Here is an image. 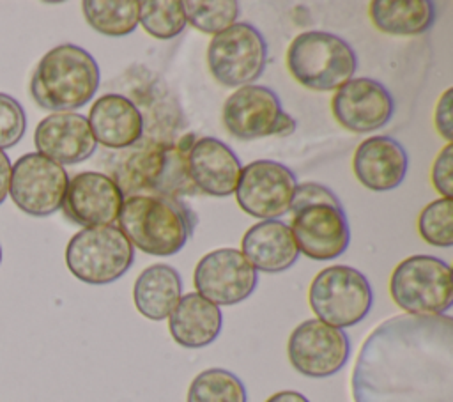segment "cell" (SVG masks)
Returning a JSON list of instances; mask_svg holds the SVG:
<instances>
[{
    "mask_svg": "<svg viewBox=\"0 0 453 402\" xmlns=\"http://www.w3.org/2000/svg\"><path fill=\"white\" fill-rule=\"evenodd\" d=\"M186 402H246V388L230 370L207 368L191 381Z\"/></svg>",
    "mask_w": 453,
    "mask_h": 402,
    "instance_id": "27",
    "label": "cell"
},
{
    "mask_svg": "<svg viewBox=\"0 0 453 402\" xmlns=\"http://www.w3.org/2000/svg\"><path fill=\"white\" fill-rule=\"evenodd\" d=\"M296 186L297 179L287 165L273 159H257L241 168L234 193L246 214L276 220L290 209Z\"/></svg>",
    "mask_w": 453,
    "mask_h": 402,
    "instance_id": "13",
    "label": "cell"
},
{
    "mask_svg": "<svg viewBox=\"0 0 453 402\" xmlns=\"http://www.w3.org/2000/svg\"><path fill=\"white\" fill-rule=\"evenodd\" d=\"M308 303L319 321L343 329L370 313L373 292L368 278L356 267L329 266L311 280Z\"/></svg>",
    "mask_w": 453,
    "mask_h": 402,
    "instance_id": "9",
    "label": "cell"
},
{
    "mask_svg": "<svg viewBox=\"0 0 453 402\" xmlns=\"http://www.w3.org/2000/svg\"><path fill=\"white\" fill-rule=\"evenodd\" d=\"M81 9L87 23L108 37H124L138 27L136 0H85Z\"/></svg>",
    "mask_w": 453,
    "mask_h": 402,
    "instance_id": "26",
    "label": "cell"
},
{
    "mask_svg": "<svg viewBox=\"0 0 453 402\" xmlns=\"http://www.w3.org/2000/svg\"><path fill=\"white\" fill-rule=\"evenodd\" d=\"M27 117L23 106L9 94L0 92V151L14 147L25 135Z\"/></svg>",
    "mask_w": 453,
    "mask_h": 402,
    "instance_id": "31",
    "label": "cell"
},
{
    "mask_svg": "<svg viewBox=\"0 0 453 402\" xmlns=\"http://www.w3.org/2000/svg\"><path fill=\"white\" fill-rule=\"evenodd\" d=\"M182 294V280L179 271L170 264H152L145 267L133 287L136 310L150 319H166Z\"/></svg>",
    "mask_w": 453,
    "mask_h": 402,
    "instance_id": "24",
    "label": "cell"
},
{
    "mask_svg": "<svg viewBox=\"0 0 453 402\" xmlns=\"http://www.w3.org/2000/svg\"><path fill=\"white\" fill-rule=\"evenodd\" d=\"M207 64L214 80L225 87L251 85L267 64L265 37L255 25L235 21L212 35L207 46Z\"/></svg>",
    "mask_w": 453,
    "mask_h": 402,
    "instance_id": "10",
    "label": "cell"
},
{
    "mask_svg": "<svg viewBox=\"0 0 453 402\" xmlns=\"http://www.w3.org/2000/svg\"><path fill=\"white\" fill-rule=\"evenodd\" d=\"M119 230L133 246L168 257L180 251L195 232L196 213L182 200L161 195H127L119 213Z\"/></svg>",
    "mask_w": 453,
    "mask_h": 402,
    "instance_id": "2",
    "label": "cell"
},
{
    "mask_svg": "<svg viewBox=\"0 0 453 402\" xmlns=\"http://www.w3.org/2000/svg\"><path fill=\"white\" fill-rule=\"evenodd\" d=\"M193 283L196 292L211 303L230 306L255 292L258 274L241 250L218 248L198 260Z\"/></svg>",
    "mask_w": 453,
    "mask_h": 402,
    "instance_id": "15",
    "label": "cell"
},
{
    "mask_svg": "<svg viewBox=\"0 0 453 402\" xmlns=\"http://www.w3.org/2000/svg\"><path fill=\"white\" fill-rule=\"evenodd\" d=\"M122 204L124 193L113 177L101 172H81L69 179L60 209L69 221L88 228L111 225L119 218Z\"/></svg>",
    "mask_w": 453,
    "mask_h": 402,
    "instance_id": "17",
    "label": "cell"
},
{
    "mask_svg": "<svg viewBox=\"0 0 453 402\" xmlns=\"http://www.w3.org/2000/svg\"><path fill=\"white\" fill-rule=\"evenodd\" d=\"M418 232L428 244L449 248L453 244V200L437 198L425 205L418 218Z\"/></svg>",
    "mask_w": 453,
    "mask_h": 402,
    "instance_id": "30",
    "label": "cell"
},
{
    "mask_svg": "<svg viewBox=\"0 0 453 402\" xmlns=\"http://www.w3.org/2000/svg\"><path fill=\"white\" fill-rule=\"evenodd\" d=\"M223 124L239 140L288 136L296 131V120L283 110L276 92L255 83L239 87L226 97Z\"/></svg>",
    "mask_w": 453,
    "mask_h": 402,
    "instance_id": "11",
    "label": "cell"
},
{
    "mask_svg": "<svg viewBox=\"0 0 453 402\" xmlns=\"http://www.w3.org/2000/svg\"><path fill=\"white\" fill-rule=\"evenodd\" d=\"M389 294L411 315H444L453 301L451 267L434 255L407 257L391 273Z\"/></svg>",
    "mask_w": 453,
    "mask_h": 402,
    "instance_id": "7",
    "label": "cell"
},
{
    "mask_svg": "<svg viewBox=\"0 0 453 402\" xmlns=\"http://www.w3.org/2000/svg\"><path fill=\"white\" fill-rule=\"evenodd\" d=\"M0 262H2V248H0Z\"/></svg>",
    "mask_w": 453,
    "mask_h": 402,
    "instance_id": "36",
    "label": "cell"
},
{
    "mask_svg": "<svg viewBox=\"0 0 453 402\" xmlns=\"http://www.w3.org/2000/svg\"><path fill=\"white\" fill-rule=\"evenodd\" d=\"M90 131L108 149H127L136 145L145 129L140 108L122 94H103L88 112Z\"/></svg>",
    "mask_w": 453,
    "mask_h": 402,
    "instance_id": "21",
    "label": "cell"
},
{
    "mask_svg": "<svg viewBox=\"0 0 453 402\" xmlns=\"http://www.w3.org/2000/svg\"><path fill=\"white\" fill-rule=\"evenodd\" d=\"M368 14L377 30L391 35H416L426 32L435 19L430 0H373Z\"/></svg>",
    "mask_w": 453,
    "mask_h": 402,
    "instance_id": "25",
    "label": "cell"
},
{
    "mask_svg": "<svg viewBox=\"0 0 453 402\" xmlns=\"http://www.w3.org/2000/svg\"><path fill=\"white\" fill-rule=\"evenodd\" d=\"M237 154L219 138H196L188 151L189 177L198 189L211 197H228L235 191L241 174Z\"/></svg>",
    "mask_w": 453,
    "mask_h": 402,
    "instance_id": "19",
    "label": "cell"
},
{
    "mask_svg": "<svg viewBox=\"0 0 453 402\" xmlns=\"http://www.w3.org/2000/svg\"><path fill=\"white\" fill-rule=\"evenodd\" d=\"M138 23L156 39H173L188 25L182 2L179 0H143L138 9Z\"/></svg>",
    "mask_w": 453,
    "mask_h": 402,
    "instance_id": "28",
    "label": "cell"
},
{
    "mask_svg": "<svg viewBox=\"0 0 453 402\" xmlns=\"http://www.w3.org/2000/svg\"><path fill=\"white\" fill-rule=\"evenodd\" d=\"M354 402H453V319L395 315L363 342Z\"/></svg>",
    "mask_w": 453,
    "mask_h": 402,
    "instance_id": "1",
    "label": "cell"
},
{
    "mask_svg": "<svg viewBox=\"0 0 453 402\" xmlns=\"http://www.w3.org/2000/svg\"><path fill=\"white\" fill-rule=\"evenodd\" d=\"M124 197L129 195H161L179 198L196 195L189 170L188 151L172 142H150L126 161L117 181Z\"/></svg>",
    "mask_w": 453,
    "mask_h": 402,
    "instance_id": "6",
    "label": "cell"
},
{
    "mask_svg": "<svg viewBox=\"0 0 453 402\" xmlns=\"http://www.w3.org/2000/svg\"><path fill=\"white\" fill-rule=\"evenodd\" d=\"M336 122L352 133H370L386 126L395 113L391 92L373 78H350L331 99Z\"/></svg>",
    "mask_w": 453,
    "mask_h": 402,
    "instance_id": "16",
    "label": "cell"
},
{
    "mask_svg": "<svg viewBox=\"0 0 453 402\" xmlns=\"http://www.w3.org/2000/svg\"><path fill=\"white\" fill-rule=\"evenodd\" d=\"M241 253L257 271L264 273H281L299 257L290 225L280 220H264L250 227L242 237Z\"/></svg>",
    "mask_w": 453,
    "mask_h": 402,
    "instance_id": "22",
    "label": "cell"
},
{
    "mask_svg": "<svg viewBox=\"0 0 453 402\" xmlns=\"http://www.w3.org/2000/svg\"><path fill=\"white\" fill-rule=\"evenodd\" d=\"M288 211L299 253L313 260H333L347 250L350 227L333 189L320 182H301L296 186Z\"/></svg>",
    "mask_w": 453,
    "mask_h": 402,
    "instance_id": "4",
    "label": "cell"
},
{
    "mask_svg": "<svg viewBox=\"0 0 453 402\" xmlns=\"http://www.w3.org/2000/svg\"><path fill=\"white\" fill-rule=\"evenodd\" d=\"M34 143L39 154L58 165L85 161L97 149L87 117L74 112L44 117L34 131Z\"/></svg>",
    "mask_w": 453,
    "mask_h": 402,
    "instance_id": "18",
    "label": "cell"
},
{
    "mask_svg": "<svg viewBox=\"0 0 453 402\" xmlns=\"http://www.w3.org/2000/svg\"><path fill=\"white\" fill-rule=\"evenodd\" d=\"M11 172H12V163L9 156L0 151V204L5 200L9 195V186H11Z\"/></svg>",
    "mask_w": 453,
    "mask_h": 402,
    "instance_id": "34",
    "label": "cell"
},
{
    "mask_svg": "<svg viewBox=\"0 0 453 402\" xmlns=\"http://www.w3.org/2000/svg\"><path fill=\"white\" fill-rule=\"evenodd\" d=\"M101 71L81 46L58 44L46 51L30 78V96L42 108L69 113L85 106L99 89Z\"/></svg>",
    "mask_w": 453,
    "mask_h": 402,
    "instance_id": "3",
    "label": "cell"
},
{
    "mask_svg": "<svg viewBox=\"0 0 453 402\" xmlns=\"http://www.w3.org/2000/svg\"><path fill=\"white\" fill-rule=\"evenodd\" d=\"M287 69L306 89L336 90L354 78L357 57L343 37L324 30H308L290 43Z\"/></svg>",
    "mask_w": 453,
    "mask_h": 402,
    "instance_id": "5",
    "label": "cell"
},
{
    "mask_svg": "<svg viewBox=\"0 0 453 402\" xmlns=\"http://www.w3.org/2000/svg\"><path fill=\"white\" fill-rule=\"evenodd\" d=\"M451 170H453V143H446L432 165V184L442 195V198H451V191H453Z\"/></svg>",
    "mask_w": 453,
    "mask_h": 402,
    "instance_id": "32",
    "label": "cell"
},
{
    "mask_svg": "<svg viewBox=\"0 0 453 402\" xmlns=\"http://www.w3.org/2000/svg\"><path fill=\"white\" fill-rule=\"evenodd\" d=\"M69 175L65 168L39 152L16 159L9 195L18 209L30 216H50L62 207Z\"/></svg>",
    "mask_w": 453,
    "mask_h": 402,
    "instance_id": "12",
    "label": "cell"
},
{
    "mask_svg": "<svg viewBox=\"0 0 453 402\" xmlns=\"http://www.w3.org/2000/svg\"><path fill=\"white\" fill-rule=\"evenodd\" d=\"M182 7L189 25L212 35L232 27L241 12V5L235 0H186L182 2Z\"/></svg>",
    "mask_w": 453,
    "mask_h": 402,
    "instance_id": "29",
    "label": "cell"
},
{
    "mask_svg": "<svg viewBox=\"0 0 453 402\" xmlns=\"http://www.w3.org/2000/svg\"><path fill=\"white\" fill-rule=\"evenodd\" d=\"M409 166L403 145L388 135L363 140L352 159L357 181L372 191H389L402 184Z\"/></svg>",
    "mask_w": 453,
    "mask_h": 402,
    "instance_id": "20",
    "label": "cell"
},
{
    "mask_svg": "<svg viewBox=\"0 0 453 402\" xmlns=\"http://www.w3.org/2000/svg\"><path fill=\"white\" fill-rule=\"evenodd\" d=\"M287 354L294 370L306 377L322 379L345 367L350 356V342L343 329L319 319H308L290 333Z\"/></svg>",
    "mask_w": 453,
    "mask_h": 402,
    "instance_id": "14",
    "label": "cell"
},
{
    "mask_svg": "<svg viewBox=\"0 0 453 402\" xmlns=\"http://www.w3.org/2000/svg\"><path fill=\"white\" fill-rule=\"evenodd\" d=\"M451 96H453V89H448L437 101L435 106V129L439 131V135L451 143L453 140V117H451Z\"/></svg>",
    "mask_w": 453,
    "mask_h": 402,
    "instance_id": "33",
    "label": "cell"
},
{
    "mask_svg": "<svg viewBox=\"0 0 453 402\" xmlns=\"http://www.w3.org/2000/svg\"><path fill=\"white\" fill-rule=\"evenodd\" d=\"M223 326V313L218 305L211 303L198 292L180 296L179 303L168 315L172 338L186 349H200L212 344Z\"/></svg>",
    "mask_w": 453,
    "mask_h": 402,
    "instance_id": "23",
    "label": "cell"
},
{
    "mask_svg": "<svg viewBox=\"0 0 453 402\" xmlns=\"http://www.w3.org/2000/svg\"><path fill=\"white\" fill-rule=\"evenodd\" d=\"M134 248L119 227H88L76 232L65 248V264L73 276L90 285L119 280L133 266Z\"/></svg>",
    "mask_w": 453,
    "mask_h": 402,
    "instance_id": "8",
    "label": "cell"
},
{
    "mask_svg": "<svg viewBox=\"0 0 453 402\" xmlns=\"http://www.w3.org/2000/svg\"><path fill=\"white\" fill-rule=\"evenodd\" d=\"M265 402H310L303 393L294 390H283L274 395H271Z\"/></svg>",
    "mask_w": 453,
    "mask_h": 402,
    "instance_id": "35",
    "label": "cell"
}]
</instances>
